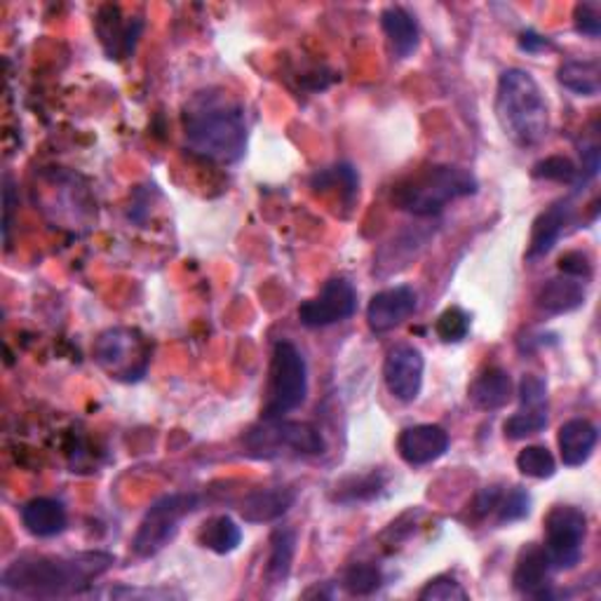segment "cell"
<instances>
[{"label": "cell", "mask_w": 601, "mask_h": 601, "mask_svg": "<svg viewBox=\"0 0 601 601\" xmlns=\"http://www.w3.org/2000/svg\"><path fill=\"white\" fill-rule=\"evenodd\" d=\"M184 139L193 155L216 165H233L247 151L243 104L224 90H202L184 106Z\"/></svg>", "instance_id": "obj_1"}, {"label": "cell", "mask_w": 601, "mask_h": 601, "mask_svg": "<svg viewBox=\"0 0 601 601\" xmlns=\"http://www.w3.org/2000/svg\"><path fill=\"white\" fill-rule=\"evenodd\" d=\"M114 564L116 557L99 550L78 555H24L3 571V588L31 599L75 597Z\"/></svg>", "instance_id": "obj_2"}, {"label": "cell", "mask_w": 601, "mask_h": 601, "mask_svg": "<svg viewBox=\"0 0 601 601\" xmlns=\"http://www.w3.org/2000/svg\"><path fill=\"white\" fill-rule=\"evenodd\" d=\"M496 116L503 132L519 149H533L550 132L547 99L525 69H505L498 78Z\"/></svg>", "instance_id": "obj_3"}, {"label": "cell", "mask_w": 601, "mask_h": 601, "mask_svg": "<svg viewBox=\"0 0 601 601\" xmlns=\"http://www.w3.org/2000/svg\"><path fill=\"white\" fill-rule=\"evenodd\" d=\"M478 179L466 167L433 165L423 167L392 186L390 202L400 212L414 216H435L447 204L478 193Z\"/></svg>", "instance_id": "obj_4"}, {"label": "cell", "mask_w": 601, "mask_h": 601, "mask_svg": "<svg viewBox=\"0 0 601 601\" xmlns=\"http://www.w3.org/2000/svg\"><path fill=\"white\" fill-rule=\"evenodd\" d=\"M308 398V365L298 347L290 341H278L271 360V381L263 404V419H284Z\"/></svg>", "instance_id": "obj_5"}, {"label": "cell", "mask_w": 601, "mask_h": 601, "mask_svg": "<svg viewBox=\"0 0 601 601\" xmlns=\"http://www.w3.org/2000/svg\"><path fill=\"white\" fill-rule=\"evenodd\" d=\"M94 360L116 381L137 384L151 367V347L137 329L114 327L94 343Z\"/></svg>", "instance_id": "obj_6"}, {"label": "cell", "mask_w": 601, "mask_h": 601, "mask_svg": "<svg viewBox=\"0 0 601 601\" xmlns=\"http://www.w3.org/2000/svg\"><path fill=\"white\" fill-rule=\"evenodd\" d=\"M200 498L196 494H169L157 498L149 512L141 519V525L132 538V550L137 557H155L157 552L165 550L174 535L179 533V525L184 517L198 510Z\"/></svg>", "instance_id": "obj_7"}, {"label": "cell", "mask_w": 601, "mask_h": 601, "mask_svg": "<svg viewBox=\"0 0 601 601\" xmlns=\"http://www.w3.org/2000/svg\"><path fill=\"white\" fill-rule=\"evenodd\" d=\"M245 445L251 453L257 456H275L282 449H290L294 453L304 456H318L325 451V439L318 428H313L310 423L298 421H261L255 425L245 437Z\"/></svg>", "instance_id": "obj_8"}, {"label": "cell", "mask_w": 601, "mask_h": 601, "mask_svg": "<svg viewBox=\"0 0 601 601\" xmlns=\"http://www.w3.org/2000/svg\"><path fill=\"white\" fill-rule=\"evenodd\" d=\"M588 517L574 505H557L545 517V552L552 571H568L582 557Z\"/></svg>", "instance_id": "obj_9"}, {"label": "cell", "mask_w": 601, "mask_h": 601, "mask_svg": "<svg viewBox=\"0 0 601 601\" xmlns=\"http://www.w3.org/2000/svg\"><path fill=\"white\" fill-rule=\"evenodd\" d=\"M357 310V292L345 278L329 280L318 296L298 306V322L308 329H322L353 318Z\"/></svg>", "instance_id": "obj_10"}, {"label": "cell", "mask_w": 601, "mask_h": 601, "mask_svg": "<svg viewBox=\"0 0 601 601\" xmlns=\"http://www.w3.org/2000/svg\"><path fill=\"white\" fill-rule=\"evenodd\" d=\"M425 360L416 345L400 343L388 351L384 365V381L394 400L404 404L419 400L423 388Z\"/></svg>", "instance_id": "obj_11"}, {"label": "cell", "mask_w": 601, "mask_h": 601, "mask_svg": "<svg viewBox=\"0 0 601 601\" xmlns=\"http://www.w3.org/2000/svg\"><path fill=\"white\" fill-rule=\"evenodd\" d=\"M419 310V292L414 287H390L372 296L367 306V325L376 334H386L404 325Z\"/></svg>", "instance_id": "obj_12"}, {"label": "cell", "mask_w": 601, "mask_h": 601, "mask_svg": "<svg viewBox=\"0 0 601 601\" xmlns=\"http://www.w3.org/2000/svg\"><path fill=\"white\" fill-rule=\"evenodd\" d=\"M398 451L409 466H428L449 451V433L439 425L421 423L402 431Z\"/></svg>", "instance_id": "obj_13"}, {"label": "cell", "mask_w": 601, "mask_h": 601, "mask_svg": "<svg viewBox=\"0 0 601 601\" xmlns=\"http://www.w3.org/2000/svg\"><path fill=\"white\" fill-rule=\"evenodd\" d=\"M144 31V22L139 17L122 20L116 5H102L97 14V36L110 59H125L134 52L137 40Z\"/></svg>", "instance_id": "obj_14"}, {"label": "cell", "mask_w": 601, "mask_h": 601, "mask_svg": "<svg viewBox=\"0 0 601 601\" xmlns=\"http://www.w3.org/2000/svg\"><path fill=\"white\" fill-rule=\"evenodd\" d=\"M550 574H552V564L547 559V552L543 545H527L525 550L519 552L517 557V566L512 574V582L515 590L527 594V597H535V599H547L552 597L550 592Z\"/></svg>", "instance_id": "obj_15"}, {"label": "cell", "mask_w": 601, "mask_h": 601, "mask_svg": "<svg viewBox=\"0 0 601 601\" xmlns=\"http://www.w3.org/2000/svg\"><path fill=\"white\" fill-rule=\"evenodd\" d=\"M574 219V204L568 200H559L533 221V231H531V240L527 249V259L535 261L547 257L555 245L559 243V237L564 235L566 226L571 224Z\"/></svg>", "instance_id": "obj_16"}, {"label": "cell", "mask_w": 601, "mask_h": 601, "mask_svg": "<svg viewBox=\"0 0 601 601\" xmlns=\"http://www.w3.org/2000/svg\"><path fill=\"white\" fill-rule=\"evenodd\" d=\"M296 503V492L290 486H271V488H259V492H251L245 496L240 505V515L245 521L251 525H266V521H275L282 515L292 510Z\"/></svg>", "instance_id": "obj_17"}, {"label": "cell", "mask_w": 601, "mask_h": 601, "mask_svg": "<svg viewBox=\"0 0 601 601\" xmlns=\"http://www.w3.org/2000/svg\"><path fill=\"white\" fill-rule=\"evenodd\" d=\"M597 439H599L597 425H592L590 421L585 419L566 421L559 428V437H557L564 466L578 468L582 463H588L597 447Z\"/></svg>", "instance_id": "obj_18"}, {"label": "cell", "mask_w": 601, "mask_h": 601, "mask_svg": "<svg viewBox=\"0 0 601 601\" xmlns=\"http://www.w3.org/2000/svg\"><path fill=\"white\" fill-rule=\"evenodd\" d=\"M381 26L390 43V50L398 59H409L419 50V43H421L419 22L414 20V14L406 12L404 8H398V5L386 8L381 14Z\"/></svg>", "instance_id": "obj_19"}, {"label": "cell", "mask_w": 601, "mask_h": 601, "mask_svg": "<svg viewBox=\"0 0 601 601\" xmlns=\"http://www.w3.org/2000/svg\"><path fill=\"white\" fill-rule=\"evenodd\" d=\"M22 525L38 538H52L67 529V508L55 498H34L22 508Z\"/></svg>", "instance_id": "obj_20"}, {"label": "cell", "mask_w": 601, "mask_h": 601, "mask_svg": "<svg viewBox=\"0 0 601 601\" xmlns=\"http://www.w3.org/2000/svg\"><path fill=\"white\" fill-rule=\"evenodd\" d=\"M538 308L547 315H566L574 313L585 304V284L576 278H552L538 292Z\"/></svg>", "instance_id": "obj_21"}, {"label": "cell", "mask_w": 601, "mask_h": 601, "mask_svg": "<svg viewBox=\"0 0 601 601\" xmlns=\"http://www.w3.org/2000/svg\"><path fill=\"white\" fill-rule=\"evenodd\" d=\"M468 394H470V402L482 411L503 409L512 398V378L505 369L492 367L482 376L474 378Z\"/></svg>", "instance_id": "obj_22"}, {"label": "cell", "mask_w": 601, "mask_h": 601, "mask_svg": "<svg viewBox=\"0 0 601 601\" xmlns=\"http://www.w3.org/2000/svg\"><path fill=\"white\" fill-rule=\"evenodd\" d=\"M559 83L578 97H597L601 90L599 59H568L557 69Z\"/></svg>", "instance_id": "obj_23"}, {"label": "cell", "mask_w": 601, "mask_h": 601, "mask_svg": "<svg viewBox=\"0 0 601 601\" xmlns=\"http://www.w3.org/2000/svg\"><path fill=\"white\" fill-rule=\"evenodd\" d=\"M310 188L318 193H329V191H339V196L345 202H353L360 191V177L357 169L347 163H339L334 167H327L313 174Z\"/></svg>", "instance_id": "obj_24"}, {"label": "cell", "mask_w": 601, "mask_h": 601, "mask_svg": "<svg viewBox=\"0 0 601 601\" xmlns=\"http://www.w3.org/2000/svg\"><path fill=\"white\" fill-rule=\"evenodd\" d=\"M294 552H296V533L292 529H278L271 535V555H268V562H266L268 582L282 585L290 578Z\"/></svg>", "instance_id": "obj_25"}, {"label": "cell", "mask_w": 601, "mask_h": 601, "mask_svg": "<svg viewBox=\"0 0 601 601\" xmlns=\"http://www.w3.org/2000/svg\"><path fill=\"white\" fill-rule=\"evenodd\" d=\"M200 543L216 555H231L243 543V529L231 517H214L200 529Z\"/></svg>", "instance_id": "obj_26"}, {"label": "cell", "mask_w": 601, "mask_h": 601, "mask_svg": "<svg viewBox=\"0 0 601 601\" xmlns=\"http://www.w3.org/2000/svg\"><path fill=\"white\" fill-rule=\"evenodd\" d=\"M547 428V406H521L503 425V433L508 439L519 441L531 435H538Z\"/></svg>", "instance_id": "obj_27"}, {"label": "cell", "mask_w": 601, "mask_h": 601, "mask_svg": "<svg viewBox=\"0 0 601 601\" xmlns=\"http://www.w3.org/2000/svg\"><path fill=\"white\" fill-rule=\"evenodd\" d=\"M517 470L531 480H550L552 474L557 472V463H555V456H552L547 447L533 445L519 451Z\"/></svg>", "instance_id": "obj_28"}, {"label": "cell", "mask_w": 601, "mask_h": 601, "mask_svg": "<svg viewBox=\"0 0 601 601\" xmlns=\"http://www.w3.org/2000/svg\"><path fill=\"white\" fill-rule=\"evenodd\" d=\"M384 585V576L372 564H355L343 576V588L353 597H369Z\"/></svg>", "instance_id": "obj_29"}, {"label": "cell", "mask_w": 601, "mask_h": 601, "mask_svg": "<svg viewBox=\"0 0 601 601\" xmlns=\"http://www.w3.org/2000/svg\"><path fill=\"white\" fill-rule=\"evenodd\" d=\"M533 177L545 179V181H557V184H576L578 179V167L574 165L571 157L564 155H550L545 161L533 165Z\"/></svg>", "instance_id": "obj_30"}, {"label": "cell", "mask_w": 601, "mask_h": 601, "mask_svg": "<svg viewBox=\"0 0 601 601\" xmlns=\"http://www.w3.org/2000/svg\"><path fill=\"white\" fill-rule=\"evenodd\" d=\"M437 337L445 343H458L468 337L470 331V315L463 308H447L435 322Z\"/></svg>", "instance_id": "obj_31"}, {"label": "cell", "mask_w": 601, "mask_h": 601, "mask_svg": "<svg viewBox=\"0 0 601 601\" xmlns=\"http://www.w3.org/2000/svg\"><path fill=\"white\" fill-rule=\"evenodd\" d=\"M531 510V496L527 494V488L521 486H512L508 494L500 496L498 500V521L500 525H510V521H519L525 519Z\"/></svg>", "instance_id": "obj_32"}, {"label": "cell", "mask_w": 601, "mask_h": 601, "mask_svg": "<svg viewBox=\"0 0 601 601\" xmlns=\"http://www.w3.org/2000/svg\"><path fill=\"white\" fill-rule=\"evenodd\" d=\"M421 601H466L468 592L461 582L451 576H437L419 592Z\"/></svg>", "instance_id": "obj_33"}, {"label": "cell", "mask_w": 601, "mask_h": 601, "mask_svg": "<svg viewBox=\"0 0 601 601\" xmlns=\"http://www.w3.org/2000/svg\"><path fill=\"white\" fill-rule=\"evenodd\" d=\"M576 31L588 38H599L601 34V8L599 3H578L574 10Z\"/></svg>", "instance_id": "obj_34"}, {"label": "cell", "mask_w": 601, "mask_h": 601, "mask_svg": "<svg viewBox=\"0 0 601 601\" xmlns=\"http://www.w3.org/2000/svg\"><path fill=\"white\" fill-rule=\"evenodd\" d=\"M521 406H547V386L541 376H525L519 384Z\"/></svg>", "instance_id": "obj_35"}, {"label": "cell", "mask_w": 601, "mask_h": 601, "mask_svg": "<svg viewBox=\"0 0 601 601\" xmlns=\"http://www.w3.org/2000/svg\"><path fill=\"white\" fill-rule=\"evenodd\" d=\"M559 271H562V275H568V278L590 280L592 278V259L580 249L566 251V255L559 259Z\"/></svg>", "instance_id": "obj_36"}, {"label": "cell", "mask_w": 601, "mask_h": 601, "mask_svg": "<svg viewBox=\"0 0 601 601\" xmlns=\"http://www.w3.org/2000/svg\"><path fill=\"white\" fill-rule=\"evenodd\" d=\"M14 204H17V193H14V184L10 177H5V188H3V212H5V219H3V237H5V245L10 243V226H12V212H14Z\"/></svg>", "instance_id": "obj_37"}, {"label": "cell", "mask_w": 601, "mask_h": 601, "mask_svg": "<svg viewBox=\"0 0 601 601\" xmlns=\"http://www.w3.org/2000/svg\"><path fill=\"white\" fill-rule=\"evenodd\" d=\"M500 488L498 486H488L484 488V492L478 496V503H474V510H478V515H488L494 512L498 508V500H500Z\"/></svg>", "instance_id": "obj_38"}, {"label": "cell", "mask_w": 601, "mask_h": 601, "mask_svg": "<svg viewBox=\"0 0 601 601\" xmlns=\"http://www.w3.org/2000/svg\"><path fill=\"white\" fill-rule=\"evenodd\" d=\"M519 47L525 52H541L545 47H550V40L541 34H535V31H525V34L519 36Z\"/></svg>", "instance_id": "obj_39"}, {"label": "cell", "mask_w": 601, "mask_h": 601, "mask_svg": "<svg viewBox=\"0 0 601 601\" xmlns=\"http://www.w3.org/2000/svg\"><path fill=\"white\" fill-rule=\"evenodd\" d=\"M110 597H144V599H167V597H179L172 590H130V588H116L110 590Z\"/></svg>", "instance_id": "obj_40"}]
</instances>
